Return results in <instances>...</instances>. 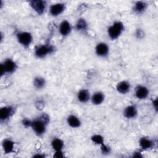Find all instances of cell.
I'll list each match as a JSON object with an SVG mask.
<instances>
[{
    "mask_svg": "<svg viewBox=\"0 0 158 158\" xmlns=\"http://www.w3.org/2000/svg\"><path fill=\"white\" fill-rule=\"evenodd\" d=\"M124 31V25L120 21H115L107 29V35L110 39H118Z\"/></svg>",
    "mask_w": 158,
    "mask_h": 158,
    "instance_id": "7a4b0ae2",
    "label": "cell"
},
{
    "mask_svg": "<svg viewBox=\"0 0 158 158\" xmlns=\"http://www.w3.org/2000/svg\"><path fill=\"white\" fill-rule=\"evenodd\" d=\"M91 139L93 143H94L95 144H98V145H101L102 144H103L104 143L103 136L99 134H95V135H93V136H91Z\"/></svg>",
    "mask_w": 158,
    "mask_h": 158,
    "instance_id": "603a6c76",
    "label": "cell"
},
{
    "mask_svg": "<svg viewBox=\"0 0 158 158\" xmlns=\"http://www.w3.org/2000/svg\"><path fill=\"white\" fill-rule=\"evenodd\" d=\"M135 96L137 99L143 100L146 99L149 94V89L143 85H138L135 88Z\"/></svg>",
    "mask_w": 158,
    "mask_h": 158,
    "instance_id": "8fae6325",
    "label": "cell"
},
{
    "mask_svg": "<svg viewBox=\"0 0 158 158\" xmlns=\"http://www.w3.org/2000/svg\"><path fill=\"white\" fill-rule=\"evenodd\" d=\"M88 23L86 20L83 18H80L78 19L76 24L75 28L78 31H85L88 29Z\"/></svg>",
    "mask_w": 158,
    "mask_h": 158,
    "instance_id": "44dd1931",
    "label": "cell"
},
{
    "mask_svg": "<svg viewBox=\"0 0 158 158\" xmlns=\"http://www.w3.org/2000/svg\"><path fill=\"white\" fill-rule=\"evenodd\" d=\"M15 143L10 139H4L2 142V148L5 154H10L14 152Z\"/></svg>",
    "mask_w": 158,
    "mask_h": 158,
    "instance_id": "9a60e30c",
    "label": "cell"
},
{
    "mask_svg": "<svg viewBox=\"0 0 158 158\" xmlns=\"http://www.w3.org/2000/svg\"><path fill=\"white\" fill-rule=\"evenodd\" d=\"M67 122L69 126L73 128H77L81 125V122L80 119L75 115L71 114L67 118Z\"/></svg>",
    "mask_w": 158,
    "mask_h": 158,
    "instance_id": "e0dca14e",
    "label": "cell"
},
{
    "mask_svg": "<svg viewBox=\"0 0 158 158\" xmlns=\"http://www.w3.org/2000/svg\"><path fill=\"white\" fill-rule=\"evenodd\" d=\"M131 88V85L129 81L123 80L118 82L116 85V89L118 93L122 94H125L128 93Z\"/></svg>",
    "mask_w": 158,
    "mask_h": 158,
    "instance_id": "4fadbf2b",
    "label": "cell"
},
{
    "mask_svg": "<svg viewBox=\"0 0 158 158\" xmlns=\"http://www.w3.org/2000/svg\"><path fill=\"white\" fill-rule=\"evenodd\" d=\"M46 83V81L45 78L40 76L35 77L33 81V86L37 89H43L45 86Z\"/></svg>",
    "mask_w": 158,
    "mask_h": 158,
    "instance_id": "ffe728a7",
    "label": "cell"
},
{
    "mask_svg": "<svg viewBox=\"0 0 158 158\" xmlns=\"http://www.w3.org/2000/svg\"><path fill=\"white\" fill-rule=\"evenodd\" d=\"M65 9V6L64 3H56L52 4L49 7V14L52 17H57L62 14Z\"/></svg>",
    "mask_w": 158,
    "mask_h": 158,
    "instance_id": "30bf717a",
    "label": "cell"
},
{
    "mask_svg": "<svg viewBox=\"0 0 158 158\" xmlns=\"http://www.w3.org/2000/svg\"><path fill=\"white\" fill-rule=\"evenodd\" d=\"M95 53L100 57H106L109 53V47L107 43L100 42L95 47Z\"/></svg>",
    "mask_w": 158,
    "mask_h": 158,
    "instance_id": "ba28073f",
    "label": "cell"
},
{
    "mask_svg": "<svg viewBox=\"0 0 158 158\" xmlns=\"http://www.w3.org/2000/svg\"><path fill=\"white\" fill-rule=\"evenodd\" d=\"M64 157H65V154H64V152L62 151V150L56 151L53 155V157H55V158H63Z\"/></svg>",
    "mask_w": 158,
    "mask_h": 158,
    "instance_id": "484cf974",
    "label": "cell"
},
{
    "mask_svg": "<svg viewBox=\"0 0 158 158\" xmlns=\"http://www.w3.org/2000/svg\"><path fill=\"white\" fill-rule=\"evenodd\" d=\"M72 30L70 23L67 20H62L59 25V32L61 36L65 37L69 35Z\"/></svg>",
    "mask_w": 158,
    "mask_h": 158,
    "instance_id": "9c48e42d",
    "label": "cell"
},
{
    "mask_svg": "<svg viewBox=\"0 0 158 158\" xmlns=\"http://www.w3.org/2000/svg\"><path fill=\"white\" fill-rule=\"evenodd\" d=\"M14 108L10 106H4L0 109L1 122H5L8 120L14 114Z\"/></svg>",
    "mask_w": 158,
    "mask_h": 158,
    "instance_id": "52a82bcc",
    "label": "cell"
},
{
    "mask_svg": "<svg viewBox=\"0 0 158 158\" xmlns=\"http://www.w3.org/2000/svg\"><path fill=\"white\" fill-rule=\"evenodd\" d=\"M77 99L81 103H86L91 99L89 91L86 89H81L77 93Z\"/></svg>",
    "mask_w": 158,
    "mask_h": 158,
    "instance_id": "2e32d148",
    "label": "cell"
},
{
    "mask_svg": "<svg viewBox=\"0 0 158 158\" xmlns=\"http://www.w3.org/2000/svg\"><path fill=\"white\" fill-rule=\"evenodd\" d=\"M148 7V4L146 2L142 1H136L133 7V10L134 12L136 14H141L144 12V11L146 10Z\"/></svg>",
    "mask_w": 158,
    "mask_h": 158,
    "instance_id": "d6986e66",
    "label": "cell"
},
{
    "mask_svg": "<svg viewBox=\"0 0 158 158\" xmlns=\"http://www.w3.org/2000/svg\"><path fill=\"white\" fill-rule=\"evenodd\" d=\"M49 117L46 114H43L32 120L31 128L36 136H41L45 133L46 125L49 123Z\"/></svg>",
    "mask_w": 158,
    "mask_h": 158,
    "instance_id": "6da1fadb",
    "label": "cell"
},
{
    "mask_svg": "<svg viewBox=\"0 0 158 158\" xmlns=\"http://www.w3.org/2000/svg\"><path fill=\"white\" fill-rule=\"evenodd\" d=\"M154 144V141L147 137H141L139 140V147L143 151H147L152 149Z\"/></svg>",
    "mask_w": 158,
    "mask_h": 158,
    "instance_id": "5bb4252c",
    "label": "cell"
},
{
    "mask_svg": "<svg viewBox=\"0 0 158 158\" xmlns=\"http://www.w3.org/2000/svg\"><path fill=\"white\" fill-rule=\"evenodd\" d=\"M30 6L38 15H42L46 8V2L43 0H33L30 2Z\"/></svg>",
    "mask_w": 158,
    "mask_h": 158,
    "instance_id": "8992f818",
    "label": "cell"
},
{
    "mask_svg": "<svg viewBox=\"0 0 158 158\" xmlns=\"http://www.w3.org/2000/svg\"><path fill=\"white\" fill-rule=\"evenodd\" d=\"M133 157H136V158H138V157H143V155L141 154V153L140 152L136 151V152H134V154H133Z\"/></svg>",
    "mask_w": 158,
    "mask_h": 158,
    "instance_id": "f1b7e54d",
    "label": "cell"
},
{
    "mask_svg": "<svg viewBox=\"0 0 158 158\" xmlns=\"http://www.w3.org/2000/svg\"><path fill=\"white\" fill-rule=\"evenodd\" d=\"M51 147L52 148L56 151H60V150H62L64 146V141L60 139V138H54L51 143Z\"/></svg>",
    "mask_w": 158,
    "mask_h": 158,
    "instance_id": "7402d4cb",
    "label": "cell"
},
{
    "mask_svg": "<svg viewBox=\"0 0 158 158\" xmlns=\"http://www.w3.org/2000/svg\"><path fill=\"white\" fill-rule=\"evenodd\" d=\"M31 123H32V120H30L28 118H23V120H22V124L23 125L24 127L25 128H28V127H31Z\"/></svg>",
    "mask_w": 158,
    "mask_h": 158,
    "instance_id": "d4e9b609",
    "label": "cell"
},
{
    "mask_svg": "<svg viewBox=\"0 0 158 158\" xmlns=\"http://www.w3.org/2000/svg\"><path fill=\"white\" fill-rule=\"evenodd\" d=\"M33 157H40V158H43V157H45V155L44 154H35Z\"/></svg>",
    "mask_w": 158,
    "mask_h": 158,
    "instance_id": "f546056e",
    "label": "cell"
},
{
    "mask_svg": "<svg viewBox=\"0 0 158 158\" xmlns=\"http://www.w3.org/2000/svg\"><path fill=\"white\" fill-rule=\"evenodd\" d=\"M17 69V64L11 59H6L1 64V76L6 74H12Z\"/></svg>",
    "mask_w": 158,
    "mask_h": 158,
    "instance_id": "3957f363",
    "label": "cell"
},
{
    "mask_svg": "<svg viewBox=\"0 0 158 158\" xmlns=\"http://www.w3.org/2000/svg\"><path fill=\"white\" fill-rule=\"evenodd\" d=\"M101 146V152L102 154L104 155H109L110 152H111V148L104 144V143L103 144H102Z\"/></svg>",
    "mask_w": 158,
    "mask_h": 158,
    "instance_id": "cb8c5ba5",
    "label": "cell"
},
{
    "mask_svg": "<svg viewBox=\"0 0 158 158\" xmlns=\"http://www.w3.org/2000/svg\"><path fill=\"white\" fill-rule=\"evenodd\" d=\"M19 43L25 48H28L33 41V36L28 31H19L16 34Z\"/></svg>",
    "mask_w": 158,
    "mask_h": 158,
    "instance_id": "277c9868",
    "label": "cell"
},
{
    "mask_svg": "<svg viewBox=\"0 0 158 158\" xmlns=\"http://www.w3.org/2000/svg\"><path fill=\"white\" fill-rule=\"evenodd\" d=\"M157 98H156L155 99H154L152 102V106L154 108V109L156 110V111L157 110Z\"/></svg>",
    "mask_w": 158,
    "mask_h": 158,
    "instance_id": "83f0119b",
    "label": "cell"
},
{
    "mask_svg": "<svg viewBox=\"0 0 158 158\" xmlns=\"http://www.w3.org/2000/svg\"><path fill=\"white\" fill-rule=\"evenodd\" d=\"M123 114L127 119L135 118L138 114L137 108L134 105H129L124 109Z\"/></svg>",
    "mask_w": 158,
    "mask_h": 158,
    "instance_id": "7c38bea8",
    "label": "cell"
},
{
    "mask_svg": "<svg viewBox=\"0 0 158 158\" xmlns=\"http://www.w3.org/2000/svg\"><path fill=\"white\" fill-rule=\"evenodd\" d=\"M54 51V46L51 45L42 44L36 46L35 49V55L37 58L43 59L48 55L52 54Z\"/></svg>",
    "mask_w": 158,
    "mask_h": 158,
    "instance_id": "5b68a950",
    "label": "cell"
},
{
    "mask_svg": "<svg viewBox=\"0 0 158 158\" xmlns=\"http://www.w3.org/2000/svg\"><path fill=\"white\" fill-rule=\"evenodd\" d=\"M105 99L104 94L101 91H96L91 96V101L93 104L98 106L101 104Z\"/></svg>",
    "mask_w": 158,
    "mask_h": 158,
    "instance_id": "ac0fdd59",
    "label": "cell"
},
{
    "mask_svg": "<svg viewBox=\"0 0 158 158\" xmlns=\"http://www.w3.org/2000/svg\"><path fill=\"white\" fill-rule=\"evenodd\" d=\"M135 35L136 36L137 38L138 39H141L144 37V31L142 30V29H140V28H138L136 31V33H135Z\"/></svg>",
    "mask_w": 158,
    "mask_h": 158,
    "instance_id": "4316f807",
    "label": "cell"
}]
</instances>
